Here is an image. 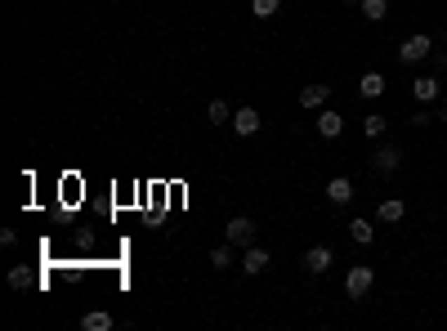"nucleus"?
I'll list each match as a JSON object with an SVG mask.
<instances>
[{"instance_id": "nucleus-1", "label": "nucleus", "mask_w": 447, "mask_h": 331, "mask_svg": "<svg viewBox=\"0 0 447 331\" xmlns=\"http://www.w3.org/2000/svg\"><path fill=\"white\" fill-rule=\"evenodd\" d=\"M429 54H434V36H425V32H420V36H407V41L398 45V63H407V67H412V63H425Z\"/></svg>"}, {"instance_id": "nucleus-2", "label": "nucleus", "mask_w": 447, "mask_h": 331, "mask_svg": "<svg viewBox=\"0 0 447 331\" xmlns=\"http://www.w3.org/2000/svg\"><path fill=\"white\" fill-rule=\"evenodd\" d=\"M371 282H376V273H371L367 264H354V268H349V278H345V296L349 300H362L371 291Z\"/></svg>"}, {"instance_id": "nucleus-3", "label": "nucleus", "mask_w": 447, "mask_h": 331, "mask_svg": "<svg viewBox=\"0 0 447 331\" xmlns=\"http://www.w3.org/2000/svg\"><path fill=\"white\" fill-rule=\"evenodd\" d=\"M224 242H233V247H251V242H255V224H251L246 215L228 219V224H224Z\"/></svg>"}, {"instance_id": "nucleus-4", "label": "nucleus", "mask_w": 447, "mask_h": 331, "mask_svg": "<svg viewBox=\"0 0 447 331\" xmlns=\"http://www.w3.org/2000/svg\"><path fill=\"white\" fill-rule=\"evenodd\" d=\"M398 162H403V152H398L394 143H385L380 152H371V170H376V175H394Z\"/></svg>"}, {"instance_id": "nucleus-5", "label": "nucleus", "mask_w": 447, "mask_h": 331, "mask_svg": "<svg viewBox=\"0 0 447 331\" xmlns=\"http://www.w3.org/2000/svg\"><path fill=\"white\" fill-rule=\"evenodd\" d=\"M340 130H345V117L335 112V108H322V112H318V134H322V139H335Z\"/></svg>"}, {"instance_id": "nucleus-6", "label": "nucleus", "mask_w": 447, "mask_h": 331, "mask_svg": "<svg viewBox=\"0 0 447 331\" xmlns=\"http://www.w3.org/2000/svg\"><path fill=\"white\" fill-rule=\"evenodd\" d=\"M327 202H331V206H349V202H354V183H349L345 175H335V179L327 183Z\"/></svg>"}, {"instance_id": "nucleus-7", "label": "nucleus", "mask_w": 447, "mask_h": 331, "mask_svg": "<svg viewBox=\"0 0 447 331\" xmlns=\"http://www.w3.org/2000/svg\"><path fill=\"white\" fill-rule=\"evenodd\" d=\"M264 268H269V251L264 247H246V255H241V273H264Z\"/></svg>"}, {"instance_id": "nucleus-8", "label": "nucleus", "mask_w": 447, "mask_h": 331, "mask_svg": "<svg viewBox=\"0 0 447 331\" xmlns=\"http://www.w3.org/2000/svg\"><path fill=\"white\" fill-rule=\"evenodd\" d=\"M305 268L309 273H327L331 268V247H309L305 251Z\"/></svg>"}, {"instance_id": "nucleus-9", "label": "nucleus", "mask_w": 447, "mask_h": 331, "mask_svg": "<svg viewBox=\"0 0 447 331\" xmlns=\"http://www.w3.org/2000/svg\"><path fill=\"white\" fill-rule=\"evenodd\" d=\"M331 99V85H305L300 90V108H327Z\"/></svg>"}, {"instance_id": "nucleus-10", "label": "nucleus", "mask_w": 447, "mask_h": 331, "mask_svg": "<svg viewBox=\"0 0 447 331\" xmlns=\"http://www.w3.org/2000/svg\"><path fill=\"white\" fill-rule=\"evenodd\" d=\"M403 215H407V206L398 202V197H380V206H376V219H380V224H398Z\"/></svg>"}, {"instance_id": "nucleus-11", "label": "nucleus", "mask_w": 447, "mask_h": 331, "mask_svg": "<svg viewBox=\"0 0 447 331\" xmlns=\"http://www.w3.org/2000/svg\"><path fill=\"white\" fill-rule=\"evenodd\" d=\"M233 130L237 134H255L260 130V112H255V108H237V112H233Z\"/></svg>"}, {"instance_id": "nucleus-12", "label": "nucleus", "mask_w": 447, "mask_h": 331, "mask_svg": "<svg viewBox=\"0 0 447 331\" xmlns=\"http://www.w3.org/2000/svg\"><path fill=\"white\" fill-rule=\"evenodd\" d=\"M412 94L420 103H434L439 99V77H420V81H412Z\"/></svg>"}, {"instance_id": "nucleus-13", "label": "nucleus", "mask_w": 447, "mask_h": 331, "mask_svg": "<svg viewBox=\"0 0 447 331\" xmlns=\"http://www.w3.org/2000/svg\"><path fill=\"white\" fill-rule=\"evenodd\" d=\"M358 90H362V99H380V94H385V77H380V72H367V77L358 81Z\"/></svg>"}, {"instance_id": "nucleus-14", "label": "nucleus", "mask_w": 447, "mask_h": 331, "mask_svg": "<svg viewBox=\"0 0 447 331\" xmlns=\"http://www.w3.org/2000/svg\"><path fill=\"white\" fill-rule=\"evenodd\" d=\"M206 117H211V126H233V112H228V103H224V99H211Z\"/></svg>"}, {"instance_id": "nucleus-15", "label": "nucleus", "mask_w": 447, "mask_h": 331, "mask_svg": "<svg viewBox=\"0 0 447 331\" xmlns=\"http://www.w3.org/2000/svg\"><path fill=\"white\" fill-rule=\"evenodd\" d=\"M81 327H86V331H112V313L94 309V313H86V318H81Z\"/></svg>"}, {"instance_id": "nucleus-16", "label": "nucleus", "mask_w": 447, "mask_h": 331, "mask_svg": "<svg viewBox=\"0 0 447 331\" xmlns=\"http://www.w3.org/2000/svg\"><path fill=\"white\" fill-rule=\"evenodd\" d=\"M9 287H14V291H27V287H36V273H32V268H9Z\"/></svg>"}, {"instance_id": "nucleus-17", "label": "nucleus", "mask_w": 447, "mask_h": 331, "mask_svg": "<svg viewBox=\"0 0 447 331\" xmlns=\"http://www.w3.org/2000/svg\"><path fill=\"white\" fill-rule=\"evenodd\" d=\"M362 18H371V22H380L385 14H389V0H362Z\"/></svg>"}, {"instance_id": "nucleus-18", "label": "nucleus", "mask_w": 447, "mask_h": 331, "mask_svg": "<svg viewBox=\"0 0 447 331\" xmlns=\"http://www.w3.org/2000/svg\"><path fill=\"white\" fill-rule=\"evenodd\" d=\"M233 251H237L233 242H224V247H215V251H211V268H233Z\"/></svg>"}, {"instance_id": "nucleus-19", "label": "nucleus", "mask_w": 447, "mask_h": 331, "mask_svg": "<svg viewBox=\"0 0 447 331\" xmlns=\"http://www.w3.org/2000/svg\"><path fill=\"white\" fill-rule=\"evenodd\" d=\"M349 233H354V242H358V247H367V242L376 238V228H371V219H354V224H349Z\"/></svg>"}, {"instance_id": "nucleus-20", "label": "nucleus", "mask_w": 447, "mask_h": 331, "mask_svg": "<svg viewBox=\"0 0 447 331\" xmlns=\"http://www.w3.org/2000/svg\"><path fill=\"white\" fill-rule=\"evenodd\" d=\"M277 9H282V0H251V14L255 18H273Z\"/></svg>"}, {"instance_id": "nucleus-21", "label": "nucleus", "mask_w": 447, "mask_h": 331, "mask_svg": "<svg viewBox=\"0 0 447 331\" xmlns=\"http://www.w3.org/2000/svg\"><path fill=\"white\" fill-rule=\"evenodd\" d=\"M362 130H367V139H380V134H385V117H367Z\"/></svg>"}, {"instance_id": "nucleus-22", "label": "nucleus", "mask_w": 447, "mask_h": 331, "mask_svg": "<svg viewBox=\"0 0 447 331\" xmlns=\"http://www.w3.org/2000/svg\"><path fill=\"white\" fill-rule=\"evenodd\" d=\"M434 63H439V67H447V50H434Z\"/></svg>"}, {"instance_id": "nucleus-23", "label": "nucleus", "mask_w": 447, "mask_h": 331, "mask_svg": "<svg viewBox=\"0 0 447 331\" xmlns=\"http://www.w3.org/2000/svg\"><path fill=\"white\" fill-rule=\"evenodd\" d=\"M439 117H443V121H447V103H443V108H439Z\"/></svg>"}, {"instance_id": "nucleus-24", "label": "nucleus", "mask_w": 447, "mask_h": 331, "mask_svg": "<svg viewBox=\"0 0 447 331\" xmlns=\"http://www.w3.org/2000/svg\"><path fill=\"white\" fill-rule=\"evenodd\" d=\"M345 5H362V0H345Z\"/></svg>"}]
</instances>
